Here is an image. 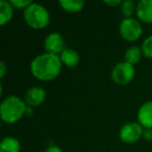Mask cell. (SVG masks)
<instances>
[{
  "label": "cell",
  "instance_id": "obj_1",
  "mask_svg": "<svg viewBox=\"0 0 152 152\" xmlns=\"http://www.w3.org/2000/svg\"><path fill=\"white\" fill-rule=\"evenodd\" d=\"M59 55L42 53L34 57L30 63V72L34 78L41 81H51L57 78L61 71Z\"/></svg>",
  "mask_w": 152,
  "mask_h": 152
},
{
  "label": "cell",
  "instance_id": "obj_2",
  "mask_svg": "<svg viewBox=\"0 0 152 152\" xmlns=\"http://www.w3.org/2000/svg\"><path fill=\"white\" fill-rule=\"evenodd\" d=\"M26 103L24 99L11 95L5 97L0 104V117L1 120L7 124H14L20 121L26 112Z\"/></svg>",
  "mask_w": 152,
  "mask_h": 152
},
{
  "label": "cell",
  "instance_id": "obj_3",
  "mask_svg": "<svg viewBox=\"0 0 152 152\" xmlns=\"http://www.w3.org/2000/svg\"><path fill=\"white\" fill-rule=\"evenodd\" d=\"M23 19L25 23L34 29H43L50 23V14L45 7L32 2L23 12Z\"/></svg>",
  "mask_w": 152,
  "mask_h": 152
},
{
  "label": "cell",
  "instance_id": "obj_4",
  "mask_svg": "<svg viewBox=\"0 0 152 152\" xmlns=\"http://www.w3.org/2000/svg\"><path fill=\"white\" fill-rule=\"evenodd\" d=\"M119 34L123 40L127 42H134L141 38L143 34V27L137 19L123 18L119 25Z\"/></svg>",
  "mask_w": 152,
  "mask_h": 152
},
{
  "label": "cell",
  "instance_id": "obj_5",
  "mask_svg": "<svg viewBox=\"0 0 152 152\" xmlns=\"http://www.w3.org/2000/svg\"><path fill=\"white\" fill-rule=\"evenodd\" d=\"M134 67L125 61L116 64L112 70V79L118 86L129 85L134 78Z\"/></svg>",
  "mask_w": 152,
  "mask_h": 152
},
{
  "label": "cell",
  "instance_id": "obj_6",
  "mask_svg": "<svg viewBox=\"0 0 152 152\" xmlns=\"http://www.w3.org/2000/svg\"><path fill=\"white\" fill-rule=\"evenodd\" d=\"M144 133V127L139 122L125 123L120 129V140L125 144H134L140 141Z\"/></svg>",
  "mask_w": 152,
  "mask_h": 152
},
{
  "label": "cell",
  "instance_id": "obj_7",
  "mask_svg": "<svg viewBox=\"0 0 152 152\" xmlns=\"http://www.w3.org/2000/svg\"><path fill=\"white\" fill-rule=\"evenodd\" d=\"M44 48L47 53L59 55L65 49V42L58 32H51L45 38Z\"/></svg>",
  "mask_w": 152,
  "mask_h": 152
},
{
  "label": "cell",
  "instance_id": "obj_8",
  "mask_svg": "<svg viewBox=\"0 0 152 152\" xmlns=\"http://www.w3.org/2000/svg\"><path fill=\"white\" fill-rule=\"evenodd\" d=\"M46 99V91L42 87H31L24 95V102L29 107H36L43 103Z\"/></svg>",
  "mask_w": 152,
  "mask_h": 152
},
{
  "label": "cell",
  "instance_id": "obj_9",
  "mask_svg": "<svg viewBox=\"0 0 152 152\" xmlns=\"http://www.w3.org/2000/svg\"><path fill=\"white\" fill-rule=\"evenodd\" d=\"M135 15L143 23H152V0H141L137 3Z\"/></svg>",
  "mask_w": 152,
  "mask_h": 152
},
{
  "label": "cell",
  "instance_id": "obj_10",
  "mask_svg": "<svg viewBox=\"0 0 152 152\" xmlns=\"http://www.w3.org/2000/svg\"><path fill=\"white\" fill-rule=\"evenodd\" d=\"M137 122L144 128H152V100L140 106L137 110Z\"/></svg>",
  "mask_w": 152,
  "mask_h": 152
},
{
  "label": "cell",
  "instance_id": "obj_11",
  "mask_svg": "<svg viewBox=\"0 0 152 152\" xmlns=\"http://www.w3.org/2000/svg\"><path fill=\"white\" fill-rule=\"evenodd\" d=\"M59 58L63 65L68 68H74L79 64L80 56L78 52L72 48H65L63 52L59 54Z\"/></svg>",
  "mask_w": 152,
  "mask_h": 152
},
{
  "label": "cell",
  "instance_id": "obj_12",
  "mask_svg": "<svg viewBox=\"0 0 152 152\" xmlns=\"http://www.w3.org/2000/svg\"><path fill=\"white\" fill-rule=\"evenodd\" d=\"M14 7L10 1L1 0L0 1V25L3 26L13 19Z\"/></svg>",
  "mask_w": 152,
  "mask_h": 152
},
{
  "label": "cell",
  "instance_id": "obj_13",
  "mask_svg": "<svg viewBox=\"0 0 152 152\" xmlns=\"http://www.w3.org/2000/svg\"><path fill=\"white\" fill-rule=\"evenodd\" d=\"M21 145L18 139L14 137H5L0 143V152H20Z\"/></svg>",
  "mask_w": 152,
  "mask_h": 152
},
{
  "label": "cell",
  "instance_id": "obj_14",
  "mask_svg": "<svg viewBox=\"0 0 152 152\" xmlns=\"http://www.w3.org/2000/svg\"><path fill=\"white\" fill-rule=\"evenodd\" d=\"M61 7L67 13H79L85 7V1L83 0H61L59 1Z\"/></svg>",
  "mask_w": 152,
  "mask_h": 152
},
{
  "label": "cell",
  "instance_id": "obj_15",
  "mask_svg": "<svg viewBox=\"0 0 152 152\" xmlns=\"http://www.w3.org/2000/svg\"><path fill=\"white\" fill-rule=\"evenodd\" d=\"M142 55H143V52H142L141 47L131 46V47H129L126 51H125L124 59H125L126 63L134 66L135 64H137L140 61H141Z\"/></svg>",
  "mask_w": 152,
  "mask_h": 152
},
{
  "label": "cell",
  "instance_id": "obj_16",
  "mask_svg": "<svg viewBox=\"0 0 152 152\" xmlns=\"http://www.w3.org/2000/svg\"><path fill=\"white\" fill-rule=\"evenodd\" d=\"M120 10L121 14L124 18H132L133 14L137 12V4L132 0H125L121 3Z\"/></svg>",
  "mask_w": 152,
  "mask_h": 152
},
{
  "label": "cell",
  "instance_id": "obj_17",
  "mask_svg": "<svg viewBox=\"0 0 152 152\" xmlns=\"http://www.w3.org/2000/svg\"><path fill=\"white\" fill-rule=\"evenodd\" d=\"M141 49L144 56L147 58H152V36H149L143 41Z\"/></svg>",
  "mask_w": 152,
  "mask_h": 152
},
{
  "label": "cell",
  "instance_id": "obj_18",
  "mask_svg": "<svg viewBox=\"0 0 152 152\" xmlns=\"http://www.w3.org/2000/svg\"><path fill=\"white\" fill-rule=\"evenodd\" d=\"M11 4L14 7V9H19V10H26L32 1L30 0H10Z\"/></svg>",
  "mask_w": 152,
  "mask_h": 152
},
{
  "label": "cell",
  "instance_id": "obj_19",
  "mask_svg": "<svg viewBox=\"0 0 152 152\" xmlns=\"http://www.w3.org/2000/svg\"><path fill=\"white\" fill-rule=\"evenodd\" d=\"M143 137L148 142H152V128H144Z\"/></svg>",
  "mask_w": 152,
  "mask_h": 152
},
{
  "label": "cell",
  "instance_id": "obj_20",
  "mask_svg": "<svg viewBox=\"0 0 152 152\" xmlns=\"http://www.w3.org/2000/svg\"><path fill=\"white\" fill-rule=\"evenodd\" d=\"M104 3H105L106 5H108V7H118V5H121V3H122V1L121 0H105L104 1Z\"/></svg>",
  "mask_w": 152,
  "mask_h": 152
},
{
  "label": "cell",
  "instance_id": "obj_21",
  "mask_svg": "<svg viewBox=\"0 0 152 152\" xmlns=\"http://www.w3.org/2000/svg\"><path fill=\"white\" fill-rule=\"evenodd\" d=\"M44 152H63V150H61V148L58 147V146L52 145V146L47 147Z\"/></svg>",
  "mask_w": 152,
  "mask_h": 152
},
{
  "label": "cell",
  "instance_id": "obj_22",
  "mask_svg": "<svg viewBox=\"0 0 152 152\" xmlns=\"http://www.w3.org/2000/svg\"><path fill=\"white\" fill-rule=\"evenodd\" d=\"M7 73V66L3 61H0V78H3Z\"/></svg>",
  "mask_w": 152,
  "mask_h": 152
},
{
  "label": "cell",
  "instance_id": "obj_23",
  "mask_svg": "<svg viewBox=\"0 0 152 152\" xmlns=\"http://www.w3.org/2000/svg\"><path fill=\"white\" fill-rule=\"evenodd\" d=\"M32 114H34V108L27 106V107H26V112H25V117H30Z\"/></svg>",
  "mask_w": 152,
  "mask_h": 152
}]
</instances>
